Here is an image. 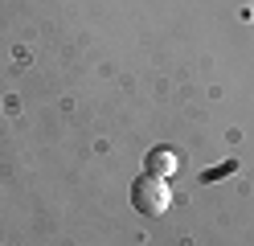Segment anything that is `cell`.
Returning <instances> with one entry per match:
<instances>
[{
	"label": "cell",
	"instance_id": "1",
	"mask_svg": "<svg viewBox=\"0 0 254 246\" xmlns=\"http://www.w3.org/2000/svg\"><path fill=\"white\" fill-rule=\"evenodd\" d=\"M131 205L144 213V218H160V213L172 205V189H168V180L144 172V176L131 185Z\"/></svg>",
	"mask_w": 254,
	"mask_h": 246
},
{
	"label": "cell",
	"instance_id": "2",
	"mask_svg": "<svg viewBox=\"0 0 254 246\" xmlns=\"http://www.w3.org/2000/svg\"><path fill=\"white\" fill-rule=\"evenodd\" d=\"M177 164H181V160H177L172 148H152V152H148V172H152V176H164V180H168L172 172H177Z\"/></svg>",
	"mask_w": 254,
	"mask_h": 246
}]
</instances>
